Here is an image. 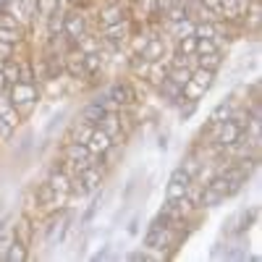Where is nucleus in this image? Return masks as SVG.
Masks as SVG:
<instances>
[{
	"mask_svg": "<svg viewBox=\"0 0 262 262\" xmlns=\"http://www.w3.org/2000/svg\"><path fill=\"white\" fill-rule=\"evenodd\" d=\"M123 18H128V3H121V0H107V3L100 8V13H97V24L102 29V27L118 24V21H123Z\"/></svg>",
	"mask_w": 262,
	"mask_h": 262,
	"instance_id": "obj_5",
	"label": "nucleus"
},
{
	"mask_svg": "<svg viewBox=\"0 0 262 262\" xmlns=\"http://www.w3.org/2000/svg\"><path fill=\"white\" fill-rule=\"evenodd\" d=\"M226 202V194L223 191H217L212 186H205V194H202V207H217V205H223Z\"/></svg>",
	"mask_w": 262,
	"mask_h": 262,
	"instance_id": "obj_31",
	"label": "nucleus"
},
{
	"mask_svg": "<svg viewBox=\"0 0 262 262\" xmlns=\"http://www.w3.org/2000/svg\"><path fill=\"white\" fill-rule=\"evenodd\" d=\"M152 37V32H142V34H131L128 42H131V55H142L144 45H147V39Z\"/></svg>",
	"mask_w": 262,
	"mask_h": 262,
	"instance_id": "obj_39",
	"label": "nucleus"
},
{
	"mask_svg": "<svg viewBox=\"0 0 262 262\" xmlns=\"http://www.w3.org/2000/svg\"><path fill=\"white\" fill-rule=\"evenodd\" d=\"M196 58H200V66H202V69H210V71H215V74H217V69L223 66V50L210 53V55H196Z\"/></svg>",
	"mask_w": 262,
	"mask_h": 262,
	"instance_id": "obj_33",
	"label": "nucleus"
},
{
	"mask_svg": "<svg viewBox=\"0 0 262 262\" xmlns=\"http://www.w3.org/2000/svg\"><path fill=\"white\" fill-rule=\"evenodd\" d=\"M27 32L24 27H0V42H8V45H18V42L27 39Z\"/></svg>",
	"mask_w": 262,
	"mask_h": 262,
	"instance_id": "obj_20",
	"label": "nucleus"
},
{
	"mask_svg": "<svg viewBox=\"0 0 262 262\" xmlns=\"http://www.w3.org/2000/svg\"><path fill=\"white\" fill-rule=\"evenodd\" d=\"M128 37H131V21H128V18H123V21H118V24H111V27H102V29H100L102 48H111V50L123 48L126 42H128Z\"/></svg>",
	"mask_w": 262,
	"mask_h": 262,
	"instance_id": "obj_3",
	"label": "nucleus"
},
{
	"mask_svg": "<svg viewBox=\"0 0 262 262\" xmlns=\"http://www.w3.org/2000/svg\"><path fill=\"white\" fill-rule=\"evenodd\" d=\"M186 102V107H181V118L186 121V118H191L194 116V111H196V102H191V100H184Z\"/></svg>",
	"mask_w": 262,
	"mask_h": 262,
	"instance_id": "obj_45",
	"label": "nucleus"
},
{
	"mask_svg": "<svg viewBox=\"0 0 262 262\" xmlns=\"http://www.w3.org/2000/svg\"><path fill=\"white\" fill-rule=\"evenodd\" d=\"M176 55H196V37L194 34L176 39Z\"/></svg>",
	"mask_w": 262,
	"mask_h": 262,
	"instance_id": "obj_35",
	"label": "nucleus"
},
{
	"mask_svg": "<svg viewBox=\"0 0 262 262\" xmlns=\"http://www.w3.org/2000/svg\"><path fill=\"white\" fill-rule=\"evenodd\" d=\"M0 11L8 13V16H13L24 29H32V21H29V16L24 13V8H21V0H0Z\"/></svg>",
	"mask_w": 262,
	"mask_h": 262,
	"instance_id": "obj_12",
	"label": "nucleus"
},
{
	"mask_svg": "<svg viewBox=\"0 0 262 262\" xmlns=\"http://www.w3.org/2000/svg\"><path fill=\"white\" fill-rule=\"evenodd\" d=\"M79 179L84 181L86 191H97L105 181V165L102 163H92V165H84L79 170Z\"/></svg>",
	"mask_w": 262,
	"mask_h": 262,
	"instance_id": "obj_8",
	"label": "nucleus"
},
{
	"mask_svg": "<svg viewBox=\"0 0 262 262\" xmlns=\"http://www.w3.org/2000/svg\"><path fill=\"white\" fill-rule=\"evenodd\" d=\"M84 32H90V21H86L84 8H71V11H66L63 34H66V37H69V39L74 42V45H76V39H79Z\"/></svg>",
	"mask_w": 262,
	"mask_h": 262,
	"instance_id": "obj_4",
	"label": "nucleus"
},
{
	"mask_svg": "<svg viewBox=\"0 0 262 262\" xmlns=\"http://www.w3.org/2000/svg\"><path fill=\"white\" fill-rule=\"evenodd\" d=\"M0 118L8 121L11 126H18V123H21V116H18V111H16V105H13L8 90L0 92Z\"/></svg>",
	"mask_w": 262,
	"mask_h": 262,
	"instance_id": "obj_13",
	"label": "nucleus"
},
{
	"mask_svg": "<svg viewBox=\"0 0 262 262\" xmlns=\"http://www.w3.org/2000/svg\"><path fill=\"white\" fill-rule=\"evenodd\" d=\"M34 221L29 215H21L18 221L13 223V236H16V242H21V244H27V247H32V242H34Z\"/></svg>",
	"mask_w": 262,
	"mask_h": 262,
	"instance_id": "obj_11",
	"label": "nucleus"
},
{
	"mask_svg": "<svg viewBox=\"0 0 262 262\" xmlns=\"http://www.w3.org/2000/svg\"><path fill=\"white\" fill-rule=\"evenodd\" d=\"M58 8H63L58 0H37V16L39 18H48V16H53Z\"/></svg>",
	"mask_w": 262,
	"mask_h": 262,
	"instance_id": "obj_38",
	"label": "nucleus"
},
{
	"mask_svg": "<svg viewBox=\"0 0 262 262\" xmlns=\"http://www.w3.org/2000/svg\"><path fill=\"white\" fill-rule=\"evenodd\" d=\"M21 8H24V13L29 16V21L34 24V18H37V0H21Z\"/></svg>",
	"mask_w": 262,
	"mask_h": 262,
	"instance_id": "obj_42",
	"label": "nucleus"
},
{
	"mask_svg": "<svg viewBox=\"0 0 262 262\" xmlns=\"http://www.w3.org/2000/svg\"><path fill=\"white\" fill-rule=\"evenodd\" d=\"M60 158L71 160V163H76V168H79V170H81L84 165L102 163L97 155H92L86 144H79V142H74V139H66V142H63V147H60Z\"/></svg>",
	"mask_w": 262,
	"mask_h": 262,
	"instance_id": "obj_2",
	"label": "nucleus"
},
{
	"mask_svg": "<svg viewBox=\"0 0 262 262\" xmlns=\"http://www.w3.org/2000/svg\"><path fill=\"white\" fill-rule=\"evenodd\" d=\"M233 107H236V102H233V100H223V102H217V105H215V111L210 113V123H223V121H228V118L233 116Z\"/></svg>",
	"mask_w": 262,
	"mask_h": 262,
	"instance_id": "obj_22",
	"label": "nucleus"
},
{
	"mask_svg": "<svg viewBox=\"0 0 262 262\" xmlns=\"http://www.w3.org/2000/svg\"><path fill=\"white\" fill-rule=\"evenodd\" d=\"M242 134H244V128L238 126L233 118H228V121H223V123H217V131H215V144H221L223 149H228L231 144H236L238 139H242Z\"/></svg>",
	"mask_w": 262,
	"mask_h": 262,
	"instance_id": "obj_6",
	"label": "nucleus"
},
{
	"mask_svg": "<svg viewBox=\"0 0 262 262\" xmlns=\"http://www.w3.org/2000/svg\"><path fill=\"white\" fill-rule=\"evenodd\" d=\"M16 60H18V81L37 84V74H34V63H32V55L16 58Z\"/></svg>",
	"mask_w": 262,
	"mask_h": 262,
	"instance_id": "obj_21",
	"label": "nucleus"
},
{
	"mask_svg": "<svg viewBox=\"0 0 262 262\" xmlns=\"http://www.w3.org/2000/svg\"><path fill=\"white\" fill-rule=\"evenodd\" d=\"M48 184H50L58 194H71V176H66V173H63V170H58V168H53V170H50Z\"/></svg>",
	"mask_w": 262,
	"mask_h": 262,
	"instance_id": "obj_19",
	"label": "nucleus"
},
{
	"mask_svg": "<svg viewBox=\"0 0 262 262\" xmlns=\"http://www.w3.org/2000/svg\"><path fill=\"white\" fill-rule=\"evenodd\" d=\"M3 90H8V81H6V76H3V71H0V92Z\"/></svg>",
	"mask_w": 262,
	"mask_h": 262,
	"instance_id": "obj_48",
	"label": "nucleus"
},
{
	"mask_svg": "<svg viewBox=\"0 0 262 262\" xmlns=\"http://www.w3.org/2000/svg\"><path fill=\"white\" fill-rule=\"evenodd\" d=\"M200 3H202L207 11H212L217 18H221V0H200Z\"/></svg>",
	"mask_w": 262,
	"mask_h": 262,
	"instance_id": "obj_44",
	"label": "nucleus"
},
{
	"mask_svg": "<svg viewBox=\"0 0 262 262\" xmlns=\"http://www.w3.org/2000/svg\"><path fill=\"white\" fill-rule=\"evenodd\" d=\"M111 144H113V139L107 137L102 128H97V126H95V131H92L90 142H86V147H90V152H92V155L102 158V152H107V147H111Z\"/></svg>",
	"mask_w": 262,
	"mask_h": 262,
	"instance_id": "obj_15",
	"label": "nucleus"
},
{
	"mask_svg": "<svg viewBox=\"0 0 262 262\" xmlns=\"http://www.w3.org/2000/svg\"><path fill=\"white\" fill-rule=\"evenodd\" d=\"M165 76H168V58H163V60H149V71H147V79H144V81H149L152 86H158Z\"/></svg>",
	"mask_w": 262,
	"mask_h": 262,
	"instance_id": "obj_18",
	"label": "nucleus"
},
{
	"mask_svg": "<svg viewBox=\"0 0 262 262\" xmlns=\"http://www.w3.org/2000/svg\"><path fill=\"white\" fill-rule=\"evenodd\" d=\"M128 233H139V221H131V226H128Z\"/></svg>",
	"mask_w": 262,
	"mask_h": 262,
	"instance_id": "obj_47",
	"label": "nucleus"
},
{
	"mask_svg": "<svg viewBox=\"0 0 262 262\" xmlns=\"http://www.w3.org/2000/svg\"><path fill=\"white\" fill-rule=\"evenodd\" d=\"M66 11H69V8H58L53 16H48V18H45V21H48V37H53V34H60V32H63Z\"/></svg>",
	"mask_w": 262,
	"mask_h": 262,
	"instance_id": "obj_26",
	"label": "nucleus"
},
{
	"mask_svg": "<svg viewBox=\"0 0 262 262\" xmlns=\"http://www.w3.org/2000/svg\"><path fill=\"white\" fill-rule=\"evenodd\" d=\"M221 50V42L217 39H205V37H196V55H210Z\"/></svg>",
	"mask_w": 262,
	"mask_h": 262,
	"instance_id": "obj_37",
	"label": "nucleus"
},
{
	"mask_svg": "<svg viewBox=\"0 0 262 262\" xmlns=\"http://www.w3.org/2000/svg\"><path fill=\"white\" fill-rule=\"evenodd\" d=\"M205 160H207V155H205V149L202 147H194V149H189L186 155H184V160H181V170L184 173H189L191 179H196V173H200V168L205 165Z\"/></svg>",
	"mask_w": 262,
	"mask_h": 262,
	"instance_id": "obj_10",
	"label": "nucleus"
},
{
	"mask_svg": "<svg viewBox=\"0 0 262 262\" xmlns=\"http://www.w3.org/2000/svg\"><path fill=\"white\" fill-rule=\"evenodd\" d=\"M8 95H11V100L16 105L21 121H24V118L32 116V111L39 102V86L37 84H27V81H16V84L8 86Z\"/></svg>",
	"mask_w": 262,
	"mask_h": 262,
	"instance_id": "obj_1",
	"label": "nucleus"
},
{
	"mask_svg": "<svg viewBox=\"0 0 262 262\" xmlns=\"http://www.w3.org/2000/svg\"><path fill=\"white\" fill-rule=\"evenodd\" d=\"M181 92H184V100L200 102V100L205 97V92H207V90H205L202 84H196V81H191V79H189V81H186V84L181 86Z\"/></svg>",
	"mask_w": 262,
	"mask_h": 262,
	"instance_id": "obj_27",
	"label": "nucleus"
},
{
	"mask_svg": "<svg viewBox=\"0 0 262 262\" xmlns=\"http://www.w3.org/2000/svg\"><path fill=\"white\" fill-rule=\"evenodd\" d=\"M0 71H3V76H6L8 86H11V84H16V81H18V60H16V58L3 60V63H0Z\"/></svg>",
	"mask_w": 262,
	"mask_h": 262,
	"instance_id": "obj_36",
	"label": "nucleus"
},
{
	"mask_svg": "<svg viewBox=\"0 0 262 262\" xmlns=\"http://www.w3.org/2000/svg\"><path fill=\"white\" fill-rule=\"evenodd\" d=\"M97 128H102L107 137L113 139V144H126V134H123V128H121V118H118V113H105L100 121H97Z\"/></svg>",
	"mask_w": 262,
	"mask_h": 262,
	"instance_id": "obj_7",
	"label": "nucleus"
},
{
	"mask_svg": "<svg viewBox=\"0 0 262 262\" xmlns=\"http://www.w3.org/2000/svg\"><path fill=\"white\" fill-rule=\"evenodd\" d=\"M165 39L160 37V34H152L149 39H147V45H144V50H142V55L147 58V60H163L165 58Z\"/></svg>",
	"mask_w": 262,
	"mask_h": 262,
	"instance_id": "obj_14",
	"label": "nucleus"
},
{
	"mask_svg": "<svg viewBox=\"0 0 262 262\" xmlns=\"http://www.w3.org/2000/svg\"><path fill=\"white\" fill-rule=\"evenodd\" d=\"M168 29L176 39L189 37V34H194V18H184V21H176V24H168Z\"/></svg>",
	"mask_w": 262,
	"mask_h": 262,
	"instance_id": "obj_29",
	"label": "nucleus"
},
{
	"mask_svg": "<svg viewBox=\"0 0 262 262\" xmlns=\"http://www.w3.org/2000/svg\"><path fill=\"white\" fill-rule=\"evenodd\" d=\"M191 81H196V84H202L205 90H210V86H212V81H215V71H210V69H202V66H196V69L191 71Z\"/></svg>",
	"mask_w": 262,
	"mask_h": 262,
	"instance_id": "obj_32",
	"label": "nucleus"
},
{
	"mask_svg": "<svg viewBox=\"0 0 262 262\" xmlns=\"http://www.w3.org/2000/svg\"><path fill=\"white\" fill-rule=\"evenodd\" d=\"M16 58V45H8V42H0V63Z\"/></svg>",
	"mask_w": 262,
	"mask_h": 262,
	"instance_id": "obj_41",
	"label": "nucleus"
},
{
	"mask_svg": "<svg viewBox=\"0 0 262 262\" xmlns=\"http://www.w3.org/2000/svg\"><path fill=\"white\" fill-rule=\"evenodd\" d=\"M155 90L160 92V97L163 100H168V102H184V92H181V86L176 84V81H170L168 76L155 86Z\"/></svg>",
	"mask_w": 262,
	"mask_h": 262,
	"instance_id": "obj_16",
	"label": "nucleus"
},
{
	"mask_svg": "<svg viewBox=\"0 0 262 262\" xmlns=\"http://www.w3.org/2000/svg\"><path fill=\"white\" fill-rule=\"evenodd\" d=\"M189 181H191L189 173H184L181 168H176V170L170 173V181H168V189H165V200H181V196L186 194Z\"/></svg>",
	"mask_w": 262,
	"mask_h": 262,
	"instance_id": "obj_9",
	"label": "nucleus"
},
{
	"mask_svg": "<svg viewBox=\"0 0 262 262\" xmlns=\"http://www.w3.org/2000/svg\"><path fill=\"white\" fill-rule=\"evenodd\" d=\"M27 259H29V247L21 242H13L8 254H6V262H27Z\"/></svg>",
	"mask_w": 262,
	"mask_h": 262,
	"instance_id": "obj_30",
	"label": "nucleus"
},
{
	"mask_svg": "<svg viewBox=\"0 0 262 262\" xmlns=\"http://www.w3.org/2000/svg\"><path fill=\"white\" fill-rule=\"evenodd\" d=\"M105 116V111H102V105L100 102H90V105H86L84 107V111H81V121H86V123H92V126H97V121Z\"/></svg>",
	"mask_w": 262,
	"mask_h": 262,
	"instance_id": "obj_28",
	"label": "nucleus"
},
{
	"mask_svg": "<svg viewBox=\"0 0 262 262\" xmlns=\"http://www.w3.org/2000/svg\"><path fill=\"white\" fill-rule=\"evenodd\" d=\"M76 48H79L84 55H90V53H100V50H102V39H100V34L84 32V34L76 39Z\"/></svg>",
	"mask_w": 262,
	"mask_h": 262,
	"instance_id": "obj_17",
	"label": "nucleus"
},
{
	"mask_svg": "<svg viewBox=\"0 0 262 262\" xmlns=\"http://www.w3.org/2000/svg\"><path fill=\"white\" fill-rule=\"evenodd\" d=\"M173 3H176V0H155V8H158V13L163 16V13H165V11H168Z\"/></svg>",
	"mask_w": 262,
	"mask_h": 262,
	"instance_id": "obj_46",
	"label": "nucleus"
},
{
	"mask_svg": "<svg viewBox=\"0 0 262 262\" xmlns=\"http://www.w3.org/2000/svg\"><path fill=\"white\" fill-rule=\"evenodd\" d=\"M102 66H105V53H90V55H84V71L86 76H95L102 71Z\"/></svg>",
	"mask_w": 262,
	"mask_h": 262,
	"instance_id": "obj_23",
	"label": "nucleus"
},
{
	"mask_svg": "<svg viewBox=\"0 0 262 262\" xmlns=\"http://www.w3.org/2000/svg\"><path fill=\"white\" fill-rule=\"evenodd\" d=\"M95 102H100V105H102V111H105V113H118V111H123V107H121L111 95H107V92H105V95H100Z\"/></svg>",
	"mask_w": 262,
	"mask_h": 262,
	"instance_id": "obj_40",
	"label": "nucleus"
},
{
	"mask_svg": "<svg viewBox=\"0 0 262 262\" xmlns=\"http://www.w3.org/2000/svg\"><path fill=\"white\" fill-rule=\"evenodd\" d=\"M13 131H16V126H11L8 121L0 118V142H8V139L13 137Z\"/></svg>",
	"mask_w": 262,
	"mask_h": 262,
	"instance_id": "obj_43",
	"label": "nucleus"
},
{
	"mask_svg": "<svg viewBox=\"0 0 262 262\" xmlns=\"http://www.w3.org/2000/svg\"><path fill=\"white\" fill-rule=\"evenodd\" d=\"M16 242V236H13V226H3L0 228V259H6L11 244Z\"/></svg>",
	"mask_w": 262,
	"mask_h": 262,
	"instance_id": "obj_34",
	"label": "nucleus"
},
{
	"mask_svg": "<svg viewBox=\"0 0 262 262\" xmlns=\"http://www.w3.org/2000/svg\"><path fill=\"white\" fill-rule=\"evenodd\" d=\"M202 194H205V184H200V181H196V179H191L189 181V186H186V200L196 207V210H202Z\"/></svg>",
	"mask_w": 262,
	"mask_h": 262,
	"instance_id": "obj_24",
	"label": "nucleus"
},
{
	"mask_svg": "<svg viewBox=\"0 0 262 262\" xmlns=\"http://www.w3.org/2000/svg\"><path fill=\"white\" fill-rule=\"evenodd\" d=\"M128 69H131V74H134V79H147L149 60L144 55H131L128 58Z\"/></svg>",
	"mask_w": 262,
	"mask_h": 262,
	"instance_id": "obj_25",
	"label": "nucleus"
}]
</instances>
